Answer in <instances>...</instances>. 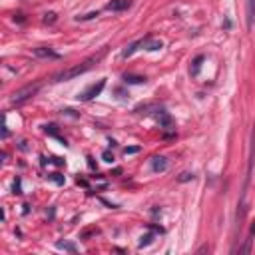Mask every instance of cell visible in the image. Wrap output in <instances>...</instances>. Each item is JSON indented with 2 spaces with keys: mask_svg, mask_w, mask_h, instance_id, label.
Returning <instances> with one entry per match:
<instances>
[{
  "mask_svg": "<svg viewBox=\"0 0 255 255\" xmlns=\"http://www.w3.org/2000/svg\"><path fill=\"white\" fill-rule=\"evenodd\" d=\"M151 169L153 171H165L167 169V161H165V157H153V161H151Z\"/></svg>",
  "mask_w": 255,
  "mask_h": 255,
  "instance_id": "obj_6",
  "label": "cell"
},
{
  "mask_svg": "<svg viewBox=\"0 0 255 255\" xmlns=\"http://www.w3.org/2000/svg\"><path fill=\"white\" fill-rule=\"evenodd\" d=\"M58 247H60V249H68V251H76V247L70 245V243H58Z\"/></svg>",
  "mask_w": 255,
  "mask_h": 255,
  "instance_id": "obj_12",
  "label": "cell"
},
{
  "mask_svg": "<svg viewBox=\"0 0 255 255\" xmlns=\"http://www.w3.org/2000/svg\"><path fill=\"white\" fill-rule=\"evenodd\" d=\"M104 86H106V80H100L98 84H92V86H90V88H88V90H86V92H84V94H82L80 98H82L84 102H88V100L96 98V96H98V94H100V92L104 90Z\"/></svg>",
  "mask_w": 255,
  "mask_h": 255,
  "instance_id": "obj_3",
  "label": "cell"
},
{
  "mask_svg": "<svg viewBox=\"0 0 255 255\" xmlns=\"http://www.w3.org/2000/svg\"><path fill=\"white\" fill-rule=\"evenodd\" d=\"M126 82H131V84H141V82H145V78H141V76H128V74H126Z\"/></svg>",
  "mask_w": 255,
  "mask_h": 255,
  "instance_id": "obj_9",
  "label": "cell"
},
{
  "mask_svg": "<svg viewBox=\"0 0 255 255\" xmlns=\"http://www.w3.org/2000/svg\"><path fill=\"white\" fill-rule=\"evenodd\" d=\"M143 46H145V50L153 52V50H159L161 48V40H145Z\"/></svg>",
  "mask_w": 255,
  "mask_h": 255,
  "instance_id": "obj_8",
  "label": "cell"
},
{
  "mask_svg": "<svg viewBox=\"0 0 255 255\" xmlns=\"http://www.w3.org/2000/svg\"><path fill=\"white\" fill-rule=\"evenodd\" d=\"M104 159H106V161H112V159H114V155H112L110 151H104Z\"/></svg>",
  "mask_w": 255,
  "mask_h": 255,
  "instance_id": "obj_14",
  "label": "cell"
},
{
  "mask_svg": "<svg viewBox=\"0 0 255 255\" xmlns=\"http://www.w3.org/2000/svg\"><path fill=\"white\" fill-rule=\"evenodd\" d=\"M255 22V0H247V28L251 30Z\"/></svg>",
  "mask_w": 255,
  "mask_h": 255,
  "instance_id": "obj_5",
  "label": "cell"
},
{
  "mask_svg": "<svg viewBox=\"0 0 255 255\" xmlns=\"http://www.w3.org/2000/svg\"><path fill=\"white\" fill-rule=\"evenodd\" d=\"M40 82H36V84H28V86H24V88H20L18 92H14L12 94V98H10V102L12 104H16V106H20V104H24V102H28L30 98H34L36 96V92L40 90Z\"/></svg>",
  "mask_w": 255,
  "mask_h": 255,
  "instance_id": "obj_2",
  "label": "cell"
},
{
  "mask_svg": "<svg viewBox=\"0 0 255 255\" xmlns=\"http://www.w3.org/2000/svg\"><path fill=\"white\" fill-rule=\"evenodd\" d=\"M129 6H131V2H129V0H112V2H108V4H106V8H108V10H112V12L128 10Z\"/></svg>",
  "mask_w": 255,
  "mask_h": 255,
  "instance_id": "obj_4",
  "label": "cell"
},
{
  "mask_svg": "<svg viewBox=\"0 0 255 255\" xmlns=\"http://www.w3.org/2000/svg\"><path fill=\"white\" fill-rule=\"evenodd\" d=\"M147 243H151V235L147 233V235H141V241H139V245L143 247V245H147Z\"/></svg>",
  "mask_w": 255,
  "mask_h": 255,
  "instance_id": "obj_11",
  "label": "cell"
},
{
  "mask_svg": "<svg viewBox=\"0 0 255 255\" xmlns=\"http://www.w3.org/2000/svg\"><path fill=\"white\" fill-rule=\"evenodd\" d=\"M201 62H203V56H199V58L193 62V70H191V74H197V72H199V66H201Z\"/></svg>",
  "mask_w": 255,
  "mask_h": 255,
  "instance_id": "obj_10",
  "label": "cell"
},
{
  "mask_svg": "<svg viewBox=\"0 0 255 255\" xmlns=\"http://www.w3.org/2000/svg\"><path fill=\"white\" fill-rule=\"evenodd\" d=\"M54 16H56V14H54V12H50V14H46V18H44V20H46V22H54Z\"/></svg>",
  "mask_w": 255,
  "mask_h": 255,
  "instance_id": "obj_13",
  "label": "cell"
},
{
  "mask_svg": "<svg viewBox=\"0 0 255 255\" xmlns=\"http://www.w3.org/2000/svg\"><path fill=\"white\" fill-rule=\"evenodd\" d=\"M124 151H126V153H133V151H137V147H126Z\"/></svg>",
  "mask_w": 255,
  "mask_h": 255,
  "instance_id": "obj_15",
  "label": "cell"
},
{
  "mask_svg": "<svg viewBox=\"0 0 255 255\" xmlns=\"http://www.w3.org/2000/svg\"><path fill=\"white\" fill-rule=\"evenodd\" d=\"M34 56H38V58H58V54L52 52L50 48H36L34 50Z\"/></svg>",
  "mask_w": 255,
  "mask_h": 255,
  "instance_id": "obj_7",
  "label": "cell"
},
{
  "mask_svg": "<svg viewBox=\"0 0 255 255\" xmlns=\"http://www.w3.org/2000/svg\"><path fill=\"white\" fill-rule=\"evenodd\" d=\"M106 54V50H102L98 56H92V58H88V60H84L82 64H78V66H74V68H68V70H62L60 74H56V82H66V80H72V78H76V76H80V74H84V72H88L96 62H100V58Z\"/></svg>",
  "mask_w": 255,
  "mask_h": 255,
  "instance_id": "obj_1",
  "label": "cell"
}]
</instances>
